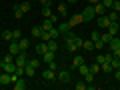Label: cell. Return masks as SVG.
<instances>
[{
	"label": "cell",
	"instance_id": "obj_1",
	"mask_svg": "<svg viewBox=\"0 0 120 90\" xmlns=\"http://www.w3.org/2000/svg\"><path fill=\"white\" fill-rule=\"evenodd\" d=\"M82 36H76L74 32H66L64 34V46H66V50L68 52H74L76 54L78 52V48H82Z\"/></svg>",
	"mask_w": 120,
	"mask_h": 90
},
{
	"label": "cell",
	"instance_id": "obj_2",
	"mask_svg": "<svg viewBox=\"0 0 120 90\" xmlns=\"http://www.w3.org/2000/svg\"><path fill=\"white\" fill-rule=\"evenodd\" d=\"M56 80L62 82V84H70V82H72V74H70V70H56Z\"/></svg>",
	"mask_w": 120,
	"mask_h": 90
},
{
	"label": "cell",
	"instance_id": "obj_3",
	"mask_svg": "<svg viewBox=\"0 0 120 90\" xmlns=\"http://www.w3.org/2000/svg\"><path fill=\"white\" fill-rule=\"evenodd\" d=\"M82 18H84V22L94 20V18H96V12H94V6H92V4H88L84 10H82Z\"/></svg>",
	"mask_w": 120,
	"mask_h": 90
},
{
	"label": "cell",
	"instance_id": "obj_4",
	"mask_svg": "<svg viewBox=\"0 0 120 90\" xmlns=\"http://www.w3.org/2000/svg\"><path fill=\"white\" fill-rule=\"evenodd\" d=\"M26 80H28L26 76H20L16 82H12V88L14 90H26V88H28V82H26Z\"/></svg>",
	"mask_w": 120,
	"mask_h": 90
},
{
	"label": "cell",
	"instance_id": "obj_5",
	"mask_svg": "<svg viewBox=\"0 0 120 90\" xmlns=\"http://www.w3.org/2000/svg\"><path fill=\"white\" fill-rule=\"evenodd\" d=\"M42 80H46V82L56 80V70H52V68H44V70H42Z\"/></svg>",
	"mask_w": 120,
	"mask_h": 90
},
{
	"label": "cell",
	"instance_id": "obj_6",
	"mask_svg": "<svg viewBox=\"0 0 120 90\" xmlns=\"http://www.w3.org/2000/svg\"><path fill=\"white\" fill-rule=\"evenodd\" d=\"M14 64H16V66H22V68H24V66L28 64V54H26V52H20V54L14 58Z\"/></svg>",
	"mask_w": 120,
	"mask_h": 90
},
{
	"label": "cell",
	"instance_id": "obj_7",
	"mask_svg": "<svg viewBox=\"0 0 120 90\" xmlns=\"http://www.w3.org/2000/svg\"><path fill=\"white\" fill-rule=\"evenodd\" d=\"M106 48H108L110 52H114L116 48H120V36H118V34H116V36H112V40L106 44Z\"/></svg>",
	"mask_w": 120,
	"mask_h": 90
},
{
	"label": "cell",
	"instance_id": "obj_8",
	"mask_svg": "<svg viewBox=\"0 0 120 90\" xmlns=\"http://www.w3.org/2000/svg\"><path fill=\"white\" fill-rule=\"evenodd\" d=\"M56 12H58L60 18H66L68 16V4H66V2H58V10H56Z\"/></svg>",
	"mask_w": 120,
	"mask_h": 90
},
{
	"label": "cell",
	"instance_id": "obj_9",
	"mask_svg": "<svg viewBox=\"0 0 120 90\" xmlns=\"http://www.w3.org/2000/svg\"><path fill=\"white\" fill-rule=\"evenodd\" d=\"M0 68L4 70V72L12 74L14 70H16V64H14V62H4V60H2V62H0Z\"/></svg>",
	"mask_w": 120,
	"mask_h": 90
},
{
	"label": "cell",
	"instance_id": "obj_10",
	"mask_svg": "<svg viewBox=\"0 0 120 90\" xmlns=\"http://www.w3.org/2000/svg\"><path fill=\"white\" fill-rule=\"evenodd\" d=\"M42 60H44V64H50V62H54V60H56V52L46 50V52L42 54Z\"/></svg>",
	"mask_w": 120,
	"mask_h": 90
},
{
	"label": "cell",
	"instance_id": "obj_11",
	"mask_svg": "<svg viewBox=\"0 0 120 90\" xmlns=\"http://www.w3.org/2000/svg\"><path fill=\"white\" fill-rule=\"evenodd\" d=\"M106 32H110L112 36H116L120 32V24H118V20H114V22H110L108 24V28H106Z\"/></svg>",
	"mask_w": 120,
	"mask_h": 90
},
{
	"label": "cell",
	"instance_id": "obj_12",
	"mask_svg": "<svg viewBox=\"0 0 120 90\" xmlns=\"http://www.w3.org/2000/svg\"><path fill=\"white\" fill-rule=\"evenodd\" d=\"M100 70H102V72H106V74H112V72H114V66H112L110 60H104L102 64H100Z\"/></svg>",
	"mask_w": 120,
	"mask_h": 90
},
{
	"label": "cell",
	"instance_id": "obj_13",
	"mask_svg": "<svg viewBox=\"0 0 120 90\" xmlns=\"http://www.w3.org/2000/svg\"><path fill=\"white\" fill-rule=\"evenodd\" d=\"M82 22H84V18H82V12H80V14H74V16L68 20V24H70V28H74L76 24H82Z\"/></svg>",
	"mask_w": 120,
	"mask_h": 90
},
{
	"label": "cell",
	"instance_id": "obj_14",
	"mask_svg": "<svg viewBox=\"0 0 120 90\" xmlns=\"http://www.w3.org/2000/svg\"><path fill=\"white\" fill-rule=\"evenodd\" d=\"M96 22H98V26H100V28H108V24H110V18H108V14H104V16H98V20H96Z\"/></svg>",
	"mask_w": 120,
	"mask_h": 90
},
{
	"label": "cell",
	"instance_id": "obj_15",
	"mask_svg": "<svg viewBox=\"0 0 120 90\" xmlns=\"http://www.w3.org/2000/svg\"><path fill=\"white\" fill-rule=\"evenodd\" d=\"M92 6H94L96 16H104V14H106V6H104L102 2H98V4H92Z\"/></svg>",
	"mask_w": 120,
	"mask_h": 90
},
{
	"label": "cell",
	"instance_id": "obj_16",
	"mask_svg": "<svg viewBox=\"0 0 120 90\" xmlns=\"http://www.w3.org/2000/svg\"><path fill=\"white\" fill-rule=\"evenodd\" d=\"M12 14H14V18H16V20H20V18L24 16V12H22L20 4H12Z\"/></svg>",
	"mask_w": 120,
	"mask_h": 90
},
{
	"label": "cell",
	"instance_id": "obj_17",
	"mask_svg": "<svg viewBox=\"0 0 120 90\" xmlns=\"http://www.w3.org/2000/svg\"><path fill=\"white\" fill-rule=\"evenodd\" d=\"M56 28H58V32H60V36H64L66 32H70V24H68V22H60V24L56 26Z\"/></svg>",
	"mask_w": 120,
	"mask_h": 90
},
{
	"label": "cell",
	"instance_id": "obj_18",
	"mask_svg": "<svg viewBox=\"0 0 120 90\" xmlns=\"http://www.w3.org/2000/svg\"><path fill=\"white\" fill-rule=\"evenodd\" d=\"M40 28H42V32H48L50 28H54V22H52L50 18H44V22L40 24Z\"/></svg>",
	"mask_w": 120,
	"mask_h": 90
},
{
	"label": "cell",
	"instance_id": "obj_19",
	"mask_svg": "<svg viewBox=\"0 0 120 90\" xmlns=\"http://www.w3.org/2000/svg\"><path fill=\"white\" fill-rule=\"evenodd\" d=\"M26 66H32V68H42V60L40 58H28V64Z\"/></svg>",
	"mask_w": 120,
	"mask_h": 90
},
{
	"label": "cell",
	"instance_id": "obj_20",
	"mask_svg": "<svg viewBox=\"0 0 120 90\" xmlns=\"http://www.w3.org/2000/svg\"><path fill=\"white\" fill-rule=\"evenodd\" d=\"M46 50H48V42H40V44H36V54H38V56H42Z\"/></svg>",
	"mask_w": 120,
	"mask_h": 90
},
{
	"label": "cell",
	"instance_id": "obj_21",
	"mask_svg": "<svg viewBox=\"0 0 120 90\" xmlns=\"http://www.w3.org/2000/svg\"><path fill=\"white\" fill-rule=\"evenodd\" d=\"M0 80H2V86H6V84H12V74H8V72H2Z\"/></svg>",
	"mask_w": 120,
	"mask_h": 90
},
{
	"label": "cell",
	"instance_id": "obj_22",
	"mask_svg": "<svg viewBox=\"0 0 120 90\" xmlns=\"http://www.w3.org/2000/svg\"><path fill=\"white\" fill-rule=\"evenodd\" d=\"M18 44H20V50L22 52H28V46H30V40L28 38H20V40H18Z\"/></svg>",
	"mask_w": 120,
	"mask_h": 90
},
{
	"label": "cell",
	"instance_id": "obj_23",
	"mask_svg": "<svg viewBox=\"0 0 120 90\" xmlns=\"http://www.w3.org/2000/svg\"><path fill=\"white\" fill-rule=\"evenodd\" d=\"M80 64H84V58H82V56H74V58H72V68H78V66H80Z\"/></svg>",
	"mask_w": 120,
	"mask_h": 90
},
{
	"label": "cell",
	"instance_id": "obj_24",
	"mask_svg": "<svg viewBox=\"0 0 120 90\" xmlns=\"http://www.w3.org/2000/svg\"><path fill=\"white\" fill-rule=\"evenodd\" d=\"M36 74V68H32V66H24V76L26 78H32Z\"/></svg>",
	"mask_w": 120,
	"mask_h": 90
},
{
	"label": "cell",
	"instance_id": "obj_25",
	"mask_svg": "<svg viewBox=\"0 0 120 90\" xmlns=\"http://www.w3.org/2000/svg\"><path fill=\"white\" fill-rule=\"evenodd\" d=\"M82 48L88 50V52H92L94 50V42H92V40H84V42H82Z\"/></svg>",
	"mask_w": 120,
	"mask_h": 90
},
{
	"label": "cell",
	"instance_id": "obj_26",
	"mask_svg": "<svg viewBox=\"0 0 120 90\" xmlns=\"http://www.w3.org/2000/svg\"><path fill=\"white\" fill-rule=\"evenodd\" d=\"M48 50H52V52H56V50H58V40H56V38L48 40Z\"/></svg>",
	"mask_w": 120,
	"mask_h": 90
},
{
	"label": "cell",
	"instance_id": "obj_27",
	"mask_svg": "<svg viewBox=\"0 0 120 90\" xmlns=\"http://www.w3.org/2000/svg\"><path fill=\"white\" fill-rule=\"evenodd\" d=\"M82 80H84L86 84L90 86V84H92V82H94V74H92V72H86L84 76H82Z\"/></svg>",
	"mask_w": 120,
	"mask_h": 90
},
{
	"label": "cell",
	"instance_id": "obj_28",
	"mask_svg": "<svg viewBox=\"0 0 120 90\" xmlns=\"http://www.w3.org/2000/svg\"><path fill=\"white\" fill-rule=\"evenodd\" d=\"M52 14H54V12H52L50 6H42V16H44V18H50Z\"/></svg>",
	"mask_w": 120,
	"mask_h": 90
},
{
	"label": "cell",
	"instance_id": "obj_29",
	"mask_svg": "<svg viewBox=\"0 0 120 90\" xmlns=\"http://www.w3.org/2000/svg\"><path fill=\"white\" fill-rule=\"evenodd\" d=\"M30 34L34 36V38H40V36H42V28H40V26H34V28H32V32H30Z\"/></svg>",
	"mask_w": 120,
	"mask_h": 90
},
{
	"label": "cell",
	"instance_id": "obj_30",
	"mask_svg": "<svg viewBox=\"0 0 120 90\" xmlns=\"http://www.w3.org/2000/svg\"><path fill=\"white\" fill-rule=\"evenodd\" d=\"M100 40H102L104 44H108L112 40V34H110V32H104V34H100Z\"/></svg>",
	"mask_w": 120,
	"mask_h": 90
},
{
	"label": "cell",
	"instance_id": "obj_31",
	"mask_svg": "<svg viewBox=\"0 0 120 90\" xmlns=\"http://www.w3.org/2000/svg\"><path fill=\"white\" fill-rule=\"evenodd\" d=\"M104 48H106V44L102 40H94V50H104Z\"/></svg>",
	"mask_w": 120,
	"mask_h": 90
},
{
	"label": "cell",
	"instance_id": "obj_32",
	"mask_svg": "<svg viewBox=\"0 0 120 90\" xmlns=\"http://www.w3.org/2000/svg\"><path fill=\"white\" fill-rule=\"evenodd\" d=\"M76 70H78V72H80V74H82V76H84V74H86V72H90V66H86V64H80V66H78V68H76Z\"/></svg>",
	"mask_w": 120,
	"mask_h": 90
},
{
	"label": "cell",
	"instance_id": "obj_33",
	"mask_svg": "<svg viewBox=\"0 0 120 90\" xmlns=\"http://www.w3.org/2000/svg\"><path fill=\"white\" fill-rule=\"evenodd\" d=\"M0 38H4V40H8V42H10V40H12V30H4Z\"/></svg>",
	"mask_w": 120,
	"mask_h": 90
},
{
	"label": "cell",
	"instance_id": "obj_34",
	"mask_svg": "<svg viewBox=\"0 0 120 90\" xmlns=\"http://www.w3.org/2000/svg\"><path fill=\"white\" fill-rule=\"evenodd\" d=\"M48 34H50V38H58V36H60V32H58V28L54 26V28H50V30H48Z\"/></svg>",
	"mask_w": 120,
	"mask_h": 90
},
{
	"label": "cell",
	"instance_id": "obj_35",
	"mask_svg": "<svg viewBox=\"0 0 120 90\" xmlns=\"http://www.w3.org/2000/svg\"><path fill=\"white\" fill-rule=\"evenodd\" d=\"M76 90H88V84H86L84 80H80V82H76Z\"/></svg>",
	"mask_w": 120,
	"mask_h": 90
},
{
	"label": "cell",
	"instance_id": "obj_36",
	"mask_svg": "<svg viewBox=\"0 0 120 90\" xmlns=\"http://www.w3.org/2000/svg\"><path fill=\"white\" fill-rule=\"evenodd\" d=\"M104 6H106V10H112V6H114V0H100Z\"/></svg>",
	"mask_w": 120,
	"mask_h": 90
},
{
	"label": "cell",
	"instance_id": "obj_37",
	"mask_svg": "<svg viewBox=\"0 0 120 90\" xmlns=\"http://www.w3.org/2000/svg\"><path fill=\"white\" fill-rule=\"evenodd\" d=\"M90 72H92V74H98L100 72V64H98V62H94V64L90 66Z\"/></svg>",
	"mask_w": 120,
	"mask_h": 90
},
{
	"label": "cell",
	"instance_id": "obj_38",
	"mask_svg": "<svg viewBox=\"0 0 120 90\" xmlns=\"http://www.w3.org/2000/svg\"><path fill=\"white\" fill-rule=\"evenodd\" d=\"M20 8H22V12H24V14L30 12V4H28V2H20Z\"/></svg>",
	"mask_w": 120,
	"mask_h": 90
},
{
	"label": "cell",
	"instance_id": "obj_39",
	"mask_svg": "<svg viewBox=\"0 0 120 90\" xmlns=\"http://www.w3.org/2000/svg\"><path fill=\"white\" fill-rule=\"evenodd\" d=\"M90 40L94 42V40H100V32L98 30H92V34H90Z\"/></svg>",
	"mask_w": 120,
	"mask_h": 90
},
{
	"label": "cell",
	"instance_id": "obj_40",
	"mask_svg": "<svg viewBox=\"0 0 120 90\" xmlns=\"http://www.w3.org/2000/svg\"><path fill=\"white\" fill-rule=\"evenodd\" d=\"M108 18H110L112 22H114V20H118V12H116V10H110V12H108Z\"/></svg>",
	"mask_w": 120,
	"mask_h": 90
},
{
	"label": "cell",
	"instance_id": "obj_41",
	"mask_svg": "<svg viewBox=\"0 0 120 90\" xmlns=\"http://www.w3.org/2000/svg\"><path fill=\"white\" fill-rule=\"evenodd\" d=\"M22 38V32L20 30H12V40H20Z\"/></svg>",
	"mask_w": 120,
	"mask_h": 90
},
{
	"label": "cell",
	"instance_id": "obj_42",
	"mask_svg": "<svg viewBox=\"0 0 120 90\" xmlns=\"http://www.w3.org/2000/svg\"><path fill=\"white\" fill-rule=\"evenodd\" d=\"M104 60H106V54H98L96 56V62H98V64H102Z\"/></svg>",
	"mask_w": 120,
	"mask_h": 90
},
{
	"label": "cell",
	"instance_id": "obj_43",
	"mask_svg": "<svg viewBox=\"0 0 120 90\" xmlns=\"http://www.w3.org/2000/svg\"><path fill=\"white\" fill-rule=\"evenodd\" d=\"M48 66V68H52V70H58V64H56V60H54V62H50V64H46Z\"/></svg>",
	"mask_w": 120,
	"mask_h": 90
},
{
	"label": "cell",
	"instance_id": "obj_44",
	"mask_svg": "<svg viewBox=\"0 0 120 90\" xmlns=\"http://www.w3.org/2000/svg\"><path fill=\"white\" fill-rule=\"evenodd\" d=\"M112 74H114V78H116V80L120 82V68H116V70H114V72H112Z\"/></svg>",
	"mask_w": 120,
	"mask_h": 90
},
{
	"label": "cell",
	"instance_id": "obj_45",
	"mask_svg": "<svg viewBox=\"0 0 120 90\" xmlns=\"http://www.w3.org/2000/svg\"><path fill=\"white\" fill-rule=\"evenodd\" d=\"M38 2H40L42 6H50V0H38Z\"/></svg>",
	"mask_w": 120,
	"mask_h": 90
},
{
	"label": "cell",
	"instance_id": "obj_46",
	"mask_svg": "<svg viewBox=\"0 0 120 90\" xmlns=\"http://www.w3.org/2000/svg\"><path fill=\"white\" fill-rule=\"evenodd\" d=\"M58 18H60V16H58V12H56V14H52V16H50V20H52V22H56Z\"/></svg>",
	"mask_w": 120,
	"mask_h": 90
},
{
	"label": "cell",
	"instance_id": "obj_47",
	"mask_svg": "<svg viewBox=\"0 0 120 90\" xmlns=\"http://www.w3.org/2000/svg\"><path fill=\"white\" fill-rule=\"evenodd\" d=\"M78 0H66V4H76Z\"/></svg>",
	"mask_w": 120,
	"mask_h": 90
},
{
	"label": "cell",
	"instance_id": "obj_48",
	"mask_svg": "<svg viewBox=\"0 0 120 90\" xmlns=\"http://www.w3.org/2000/svg\"><path fill=\"white\" fill-rule=\"evenodd\" d=\"M100 0H88V4H98Z\"/></svg>",
	"mask_w": 120,
	"mask_h": 90
},
{
	"label": "cell",
	"instance_id": "obj_49",
	"mask_svg": "<svg viewBox=\"0 0 120 90\" xmlns=\"http://www.w3.org/2000/svg\"><path fill=\"white\" fill-rule=\"evenodd\" d=\"M58 2H66V0H58Z\"/></svg>",
	"mask_w": 120,
	"mask_h": 90
},
{
	"label": "cell",
	"instance_id": "obj_50",
	"mask_svg": "<svg viewBox=\"0 0 120 90\" xmlns=\"http://www.w3.org/2000/svg\"><path fill=\"white\" fill-rule=\"evenodd\" d=\"M118 18H120V10H118Z\"/></svg>",
	"mask_w": 120,
	"mask_h": 90
},
{
	"label": "cell",
	"instance_id": "obj_51",
	"mask_svg": "<svg viewBox=\"0 0 120 90\" xmlns=\"http://www.w3.org/2000/svg\"><path fill=\"white\" fill-rule=\"evenodd\" d=\"M0 36H2V32H0Z\"/></svg>",
	"mask_w": 120,
	"mask_h": 90
},
{
	"label": "cell",
	"instance_id": "obj_52",
	"mask_svg": "<svg viewBox=\"0 0 120 90\" xmlns=\"http://www.w3.org/2000/svg\"><path fill=\"white\" fill-rule=\"evenodd\" d=\"M118 86H120V84H118Z\"/></svg>",
	"mask_w": 120,
	"mask_h": 90
}]
</instances>
